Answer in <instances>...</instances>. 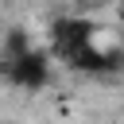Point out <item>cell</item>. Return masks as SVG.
I'll list each match as a JSON object with an SVG mask.
<instances>
[{
    "label": "cell",
    "instance_id": "obj_1",
    "mask_svg": "<svg viewBox=\"0 0 124 124\" xmlns=\"http://www.w3.org/2000/svg\"><path fill=\"white\" fill-rule=\"evenodd\" d=\"M89 46H97V27L85 16H62L50 23V58H62L66 66H74Z\"/></svg>",
    "mask_w": 124,
    "mask_h": 124
},
{
    "label": "cell",
    "instance_id": "obj_2",
    "mask_svg": "<svg viewBox=\"0 0 124 124\" xmlns=\"http://www.w3.org/2000/svg\"><path fill=\"white\" fill-rule=\"evenodd\" d=\"M4 74H8L12 85L39 93V89L46 85V78H50V50H43V46H27V50L16 54L12 62H4Z\"/></svg>",
    "mask_w": 124,
    "mask_h": 124
}]
</instances>
